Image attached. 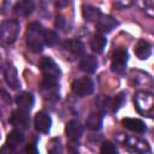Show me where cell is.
<instances>
[{
	"instance_id": "obj_1",
	"label": "cell",
	"mask_w": 154,
	"mask_h": 154,
	"mask_svg": "<svg viewBox=\"0 0 154 154\" xmlns=\"http://www.w3.org/2000/svg\"><path fill=\"white\" fill-rule=\"evenodd\" d=\"M116 141L131 152H136V153H149L150 152V147H149L148 142L138 136H130L126 134H117Z\"/></svg>"
},
{
	"instance_id": "obj_2",
	"label": "cell",
	"mask_w": 154,
	"mask_h": 154,
	"mask_svg": "<svg viewBox=\"0 0 154 154\" xmlns=\"http://www.w3.org/2000/svg\"><path fill=\"white\" fill-rule=\"evenodd\" d=\"M45 29L38 23H31L28 25L26 30V46L31 52L38 53L42 51L45 41H43Z\"/></svg>"
},
{
	"instance_id": "obj_3",
	"label": "cell",
	"mask_w": 154,
	"mask_h": 154,
	"mask_svg": "<svg viewBox=\"0 0 154 154\" xmlns=\"http://www.w3.org/2000/svg\"><path fill=\"white\" fill-rule=\"evenodd\" d=\"M135 107L137 112L144 117H153L154 113V97L148 90H140L134 96Z\"/></svg>"
},
{
	"instance_id": "obj_4",
	"label": "cell",
	"mask_w": 154,
	"mask_h": 154,
	"mask_svg": "<svg viewBox=\"0 0 154 154\" xmlns=\"http://www.w3.org/2000/svg\"><path fill=\"white\" fill-rule=\"evenodd\" d=\"M19 30H20V24L18 20L16 19L4 20L0 25V41L7 45L13 43L19 35Z\"/></svg>"
},
{
	"instance_id": "obj_5",
	"label": "cell",
	"mask_w": 154,
	"mask_h": 154,
	"mask_svg": "<svg viewBox=\"0 0 154 154\" xmlns=\"http://www.w3.org/2000/svg\"><path fill=\"white\" fill-rule=\"evenodd\" d=\"M41 94L46 100H58L59 99L58 78L43 76V79L41 82Z\"/></svg>"
},
{
	"instance_id": "obj_6",
	"label": "cell",
	"mask_w": 154,
	"mask_h": 154,
	"mask_svg": "<svg viewBox=\"0 0 154 154\" xmlns=\"http://www.w3.org/2000/svg\"><path fill=\"white\" fill-rule=\"evenodd\" d=\"M72 91L78 96H87L94 91V83L89 77L77 78L72 82Z\"/></svg>"
},
{
	"instance_id": "obj_7",
	"label": "cell",
	"mask_w": 154,
	"mask_h": 154,
	"mask_svg": "<svg viewBox=\"0 0 154 154\" xmlns=\"http://www.w3.org/2000/svg\"><path fill=\"white\" fill-rule=\"evenodd\" d=\"M128 63V52L124 48H118L112 54V63L111 67L117 73H123L125 71Z\"/></svg>"
},
{
	"instance_id": "obj_8",
	"label": "cell",
	"mask_w": 154,
	"mask_h": 154,
	"mask_svg": "<svg viewBox=\"0 0 154 154\" xmlns=\"http://www.w3.org/2000/svg\"><path fill=\"white\" fill-rule=\"evenodd\" d=\"M63 51L65 52L69 59H76L82 57L84 53V46L78 40H67L63 43Z\"/></svg>"
},
{
	"instance_id": "obj_9",
	"label": "cell",
	"mask_w": 154,
	"mask_h": 154,
	"mask_svg": "<svg viewBox=\"0 0 154 154\" xmlns=\"http://www.w3.org/2000/svg\"><path fill=\"white\" fill-rule=\"evenodd\" d=\"M40 67H41V71H42L43 76L54 77V78H58V79H59L60 69H59V66L57 65V63H55L52 58L45 57V58L41 60V63H40Z\"/></svg>"
},
{
	"instance_id": "obj_10",
	"label": "cell",
	"mask_w": 154,
	"mask_h": 154,
	"mask_svg": "<svg viewBox=\"0 0 154 154\" xmlns=\"http://www.w3.org/2000/svg\"><path fill=\"white\" fill-rule=\"evenodd\" d=\"M130 79L134 85L141 88L143 87L144 90H147V88H152L153 87V81H152V77L146 73V72H142V71H135L132 70L130 72Z\"/></svg>"
},
{
	"instance_id": "obj_11",
	"label": "cell",
	"mask_w": 154,
	"mask_h": 154,
	"mask_svg": "<svg viewBox=\"0 0 154 154\" xmlns=\"http://www.w3.org/2000/svg\"><path fill=\"white\" fill-rule=\"evenodd\" d=\"M95 23H96V29L100 34H108L118 25V22L113 17L102 16V14L100 16V18Z\"/></svg>"
},
{
	"instance_id": "obj_12",
	"label": "cell",
	"mask_w": 154,
	"mask_h": 154,
	"mask_svg": "<svg viewBox=\"0 0 154 154\" xmlns=\"http://www.w3.org/2000/svg\"><path fill=\"white\" fill-rule=\"evenodd\" d=\"M4 77H5V81H6V83L10 88L18 89L20 87V82H19V78H18L17 70L12 64H7L4 67Z\"/></svg>"
},
{
	"instance_id": "obj_13",
	"label": "cell",
	"mask_w": 154,
	"mask_h": 154,
	"mask_svg": "<svg viewBox=\"0 0 154 154\" xmlns=\"http://www.w3.org/2000/svg\"><path fill=\"white\" fill-rule=\"evenodd\" d=\"M34 125H35V128H36L37 131L46 134L51 129L52 119H51V117H49L48 113H46V112H38V113H36V116L34 118Z\"/></svg>"
},
{
	"instance_id": "obj_14",
	"label": "cell",
	"mask_w": 154,
	"mask_h": 154,
	"mask_svg": "<svg viewBox=\"0 0 154 154\" xmlns=\"http://www.w3.org/2000/svg\"><path fill=\"white\" fill-rule=\"evenodd\" d=\"M35 10V1L34 0H18L13 7V11L19 17H26L32 13Z\"/></svg>"
},
{
	"instance_id": "obj_15",
	"label": "cell",
	"mask_w": 154,
	"mask_h": 154,
	"mask_svg": "<svg viewBox=\"0 0 154 154\" xmlns=\"http://www.w3.org/2000/svg\"><path fill=\"white\" fill-rule=\"evenodd\" d=\"M10 122L16 128H19V130L20 129H26L28 125H29V116H28V112L18 108L17 111H14L12 113Z\"/></svg>"
},
{
	"instance_id": "obj_16",
	"label": "cell",
	"mask_w": 154,
	"mask_h": 154,
	"mask_svg": "<svg viewBox=\"0 0 154 154\" xmlns=\"http://www.w3.org/2000/svg\"><path fill=\"white\" fill-rule=\"evenodd\" d=\"M65 132L71 141H77L83 135V125L78 120H70L66 124Z\"/></svg>"
},
{
	"instance_id": "obj_17",
	"label": "cell",
	"mask_w": 154,
	"mask_h": 154,
	"mask_svg": "<svg viewBox=\"0 0 154 154\" xmlns=\"http://www.w3.org/2000/svg\"><path fill=\"white\" fill-rule=\"evenodd\" d=\"M135 54L141 60H147L152 54V45L144 40H140L135 46Z\"/></svg>"
},
{
	"instance_id": "obj_18",
	"label": "cell",
	"mask_w": 154,
	"mask_h": 154,
	"mask_svg": "<svg viewBox=\"0 0 154 154\" xmlns=\"http://www.w3.org/2000/svg\"><path fill=\"white\" fill-rule=\"evenodd\" d=\"M16 102L18 105V108L29 112L34 105V96L30 93L23 91L16 96Z\"/></svg>"
},
{
	"instance_id": "obj_19",
	"label": "cell",
	"mask_w": 154,
	"mask_h": 154,
	"mask_svg": "<svg viewBox=\"0 0 154 154\" xmlns=\"http://www.w3.org/2000/svg\"><path fill=\"white\" fill-rule=\"evenodd\" d=\"M122 124L124 125V128L134 131V132H144L147 130L146 128V124L141 120V119H137V118H124L122 120Z\"/></svg>"
},
{
	"instance_id": "obj_20",
	"label": "cell",
	"mask_w": 154,
	"mask_h": 154,
	"mask_svg": "<svg viewBox=\"0 0 154 154\" xmlns=\"http://www.w3.org/2000/svg\"><path fill=\"white\" fill-rule=\"evenodd\" d=\"M79 67L87 73H94L97 69V60L93 55H83L79 61Z\"/></svg>"
},
{
	"instance_id": "obj_21",
	"label": "cell",
	"mask_w": 154,
	"mask_h": 154,
	"mask_svg": "<svg viewBox=\"0 0 154 154\" xmlns=\"http://www.w3.org/2000/svg\"><path fill=\"white\" fill-rule=\"evenodd\" d=\"M82 16L87 22H96L101 16V11L97 7H94L90 5H83Z\"/></svg>"
},
{
	"instance_id": "obj_22",
	"label": "cell",
	"mask_w": 154,
	"mask_h": 154,
	"mask_svg": "<svg viewBox=\"0 0 154 154\" xmlns=\"http://www.w3.org/2000/svg\"><path fill=\"white\" fill-rule=\"evenodd\" d=\"M23 142H24V135L22 134V131L19 129H14L8 134L7 141H6V146H8L10 148L14 149L17 146H19Z\"/></svg>"
},
{
	"instance_id": "obj_23",
	"label": "cell",
	"mask_w": 154,
	"mask_h": 154,
	"mask_svg": "<svg viewBox=\"0 0 154 154\" xmlns=\"http://www.w3.org/2000/svg\"><path fill=\"white\" fill-rule=\"evenodd\" d=\"M106 43H107V40L101 34H96L90 40V48L96 54H100V53L103 52V49L106 47Z\"/></svg>"
},
{
	"instance_id": "obj_24",
	"label": "cell",
	"mask_w": 154,
	"mask_h": 154,
	"mask_svg": "<svg viewBox=\"0 0 154 154\" xmlns=\"http://www.w3.org/2000/svg\"><path fill=\"white\" fill-rule=\"evenodd\" d=\"M85 125L88 129L93 130V131H97L101 129L102 125V116L97 112H93L88 116L87 120H85Z\"/></svg>"
},
{
	"instance_id": "obj_25",
	"label": "cell",
	"mask_w": 154,
	"mask_h": 154,
	"mask_svg": "<svg viewBox=\"0 0 154 154\" xmlns=\"http://www.w3.org/2000/svg\"><path fill=\"white\" fill-rule=\"evenodd\" d=\"M97 105H99L100 109H102L103 112H114V108H113V97L101 96V97L97 99Z\"/></svg>"
},
{
	"instance_id": "obj_26",
	"label": "cell",
	"mask_w": 154,
	"mask_h": 154,
	"mask_svg": "<svg viewBox=\"0 0 154 154\" xmlns=\"http://www.w3.org/2000/svg\"><path fill=\"white\" fill-rule=\"evenodd\" d=\"M137 5L148 17L152 18L154 16V5L152 0H137Z\"/></svg>"
},
{
	"instance_id": "obj_27",
	"label": "cell",
	"mask_w": 154,
	"mask_h": 154,
	"mask_svg": "<svg viewBox=\"0 0 154 154\" xmlns=\"http://www.w3.org/2000/svg\"><path fill=\"white\" fill-rule=\"evenodd\" d=\"M59 40V36L57 32L52 31V30H45L43 32V41L46 45L48 46H54Z\"/></svg>"
},
{
	"instance_id": "obj_28",
	"label": "cell",
	"mask_w": 154,
	"mask_h": 154,
	"mask_svg": "<svg viewBox=\"0 0 154 154\" xmlns=\"http://www.w3.org/2000/svg\"><path fill=\"white\" fill-rule=\"evenodd\" d=\"M100 150L103 154H116L117 153V147L111 142H103Z\"/></svg>"
},
{
	"instance_id": "obj_29",
	"label": "cell",
	"mask_w": 154,
	"mask_h": 154,
	"mask_svg": "<svg viewBox=\"0 0 154 154\" xmlns=\"http://www.w3.org/2000/svg\"><path fill=\"white\" fill-rule=\"evenodd\" d=\"M125 99H126V96H125L124 93H120L116 97H113V108H114V111H117L119 107H122V105L125 102Z\"/></svg>"
},
{
	"instance_id": "obj_30",
	"label": "cell",
	"mask_w": 154,
	"mask_h": 154,
	"mask_svg": "<svg viewBox=\"0 0 154 154\" xmlns=\"http://www.w3.org/2000/svg\"><path fill=\"white\" fill-rule=\"evenodd\" d=\"M113 2L119 7H128L132 4V0H113Z\"/></svg>"
},
{
	"instance_id": "obj_31",
	"label": "cell",
	"mask_w": 154,
	"mask_h": 154,
	"mask_svg": "<svg viewBox=\"0 0 154 154\" xmlns=\"http://www.w3.org/2000/svg\"><path fill=\"white\" fill-rule=\"evenodd\" d=\"M55 25H57V28L65 30V25H66V20H65V18L61 17V16L58 17V18H57V22H55Z\"/></svg>"
},
{
	"instance_id": "obj_32",
	"label": "cell",
	"mask_w": 154,
	"mask_h": 154,
	"mask_svg": "<svg viewBox=\"0 0 154 154\" xmlns=\"http://www.w3.org/2000/svg\"><path fill=\"white\" fill-rule=\"evenodd\" d=\"M26 152H29V153H30V152H32V153H35V152H36V148H35V144L32 143V144H30V146H28V147H26Z\"/></svg>"
},
{
	"instance_id": "obj_33",
	"label": "cell",
	"mask_w": 154,
	"mask_h": 154,
	"mask_svg": "<svg viewBox=\"0 0 154 154\" xmlns=\"http://www.w3.org/2000/svg\"><path fill=\"white\" fill-rule=\"evenodd\" d=\"M0 66H1V59H0Z\"/></svg>"
},
{
	"instance_id": "obj_34",
	"label": "cell",
	"mask_w": 154,
	"mask_h": 154,
	"mask_svg": "<svg viewBox=\"0 0 154 154\" xmlns=\"http://www.w3.org/2000/svg\"><path fill=\"white\" fill-rule=\"evenodd\" d=\"M0 117H1V113H0Z\"/></svg>"
}]
</instances>
